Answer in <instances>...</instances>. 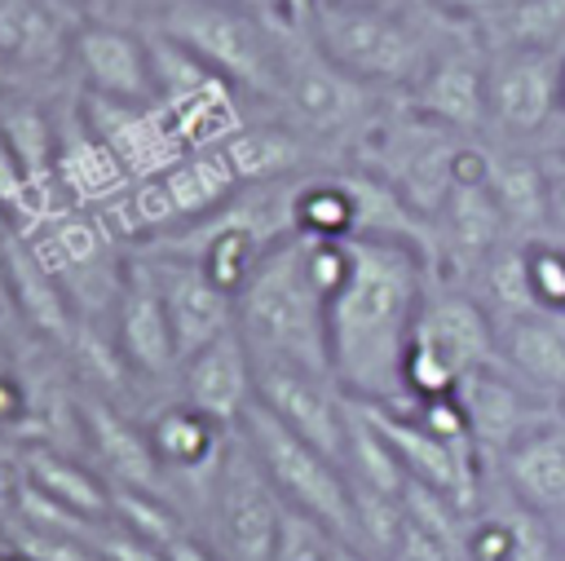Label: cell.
Listing matches in <instances>:
<instances>
[{
  "label": "cell",
  "mask_w": 565,
  "mask_h": 561,
  "mask_svg": "<svg viewBox=\"0 0 565 561\" xmlns=\"http://www.w3.org/2000/svg\"><path fill=\"white\" fill-rule=\"evenodd\" d=\"M349 274L327 300V362L344 398L402 406V362L428 300V252L397 239H344Z\"/></svg>",
  "instance_id": "6da1fadb"
},
{
  "label": "cell",
  "mask_w": 565,
  "mask_h": 561,
  "mask_svg": "<svg viewBox=\"0 0 565 561\" xmlns=\"http://www.w3.org/2000/svg\"><path fill=\"white\" fill-rule=\"evenodd\" d=\"M234 327L252 358L265 362H291L331 375L327 362V300L309 283L305 269V239L287 234L278 239L243 292L234 296Z\"/></svg>",
  "instance_id": "7a4b0ae2"
},
{
  "label": "cell",
  "mask_w": 565,
  "mask_h": 561,
  "mask_svg": "<svg viewBox=\"0 0 565 561\" xmlns=\"http://www.w3.org/2000/svg\"><path fill=\"white\" fill-rule=\"evenodd\" d=\"M282 13H296L313 49L358 80L362 88H415L428 71L437 44L402 18L393 4L366 0H291Z\"/></svg>",
  "instance_id": "3957f363"
},
{
  "label": "cell",
  "mask_w": 565,
  "mask_h": 561,
  "mask_svg": "<svg viewBox=\"0 0 565 561\" xmlns=\"http://www.w3.org/2000/svg\"><path fill=\"white\" fill-rule=\"evenodd\" d=\"M154 31L190 49L234 93L278 102V84H282L278 13H260L225 0H168L154 13Z\"/></svg>",
  "instance_id": "277c9868"
},
{
  "label": "cell",
  "mask_w": 565,
  "mask_h": 561,
  "mask_svg": "<svg viewBox=\"0 0 565 561\" xmlns=\"http://www.w3.org/2000/svg\"><path fill=\"white\" fill-rule=\"evenodd\" d=\"M234 433L247 442V451L256 455L260 473L269 477V486L278 490V499L318 521L331 539H349L353 543V495H349V473L327 459L318 446H309L305 437H296L291 428H282L260 402H252L243 411V420L234 424Z\"/></svg>",
  "instance_id": "5b68a950"
},
{
  "label": "cell",
  "mask_w": 565,
  "mask_h": 561,
  "mask_svg": "<svg viewBox=\"0 0 565 561\" xmlns=\"http://www.w3.org/2000/svg\"><path fill=\"white\" fill-rule=\"evenodd\" d=\"M287 504L260 473L247 442L234 433L207 481V543L221 561H269Z\"/></svg>",
  "instance_id": "8992f818"
},
{
  "label": "cell",
  "mask_w": 565,
  "mask_h": 561,
  "mask_svg": "<svg viewBox=\"0 0 565 561\" xmlns=\"http://www.w3.org/2000/svg\"><path fill=\"white\" fill-rule=\"evenodd\" d=\"M282 22V84H278V106L287 115V128L300 133L305 141H327V137H349L353 128L366 124V93L358 80L335 71L296 13H278Z\"/></svg>",
  "instance_id": "52a82bcc"
},
{
  "label": "cell",
  "mask_w": 565,
  "mask_h": 561,
  "mask_svg": "<svg viewBox=\"0 0 565 561\" xmlns=\"http://www.w3.org/2000/svg\"><path fill=\"white\" fill-rule=\"evenodd\" d=\"M256 362V402L296 437L318 446L327 459L344 468V433H349V398L322 371L291 362Z\"/></svg>",
  "instance_id": "ba28073f"
},
{
  "label": "cell",
  "mask_w": 565,
  "mask_h": 561,
  "mask_svg": "<svg viewBox=\"0 0 565 561\" xmlns=\"http://www.w3.org/2000/svg\"><path fill=\"white\" fill-rule=\"evenodd\" d=\"M66 71L79 80L88 97L106 102H154V71H150V40L124 22L84 18L71 31Z\"/></svg>",
  "instance_id": "9c48e42d"
},
{
  "label": "cell",
  "mask_w": 565,
  "mask_h": 561,
  "mask_svg": "<svg viewBox=\"0 0 565 561\" xmlns=\"http://www.w3.org/2000/svg\"><path fill=\"white\" fill-rule=\"evenodd\" d=\"M561 53L494 44L486 57V119L508 137H530L556 115Z\"/></svg>",
  "instance_id": "30bf717a"
},
{
  "label": "cell",
  "mask_w": 565,
  "mask_h": 561,
  "mask_svg": "<svg viewBox=\"0 0 565 561\" xmlns=\"http://www.w3.org/2000/svg\"><path fill=\"white\" fill-rule=\"evenodd\" d=\"M115 322H110V336L128 362L132 375H146V380H163L172 371H181V353H177V340H172V322H168V309H163V296H159V283L146 265V256H128L124 265V283H119V296H115Z\"/></svg>",
  "instance_id": "8fae6325"
},
{
  "label": "cell",
  "mask_w": 565,
  "mask_h": 561,
  "mask_svg": "<svg viewBox=\"0 0 565 561\" xmlns=\"http://www.w3.org/2000/svg\"><path fill=\"white\" fill-rule=\"evenodd\" d=\"M366 415L375 420V428L388 437V446L397 451L402 468L411 481L446 495L455 508H472L477 504V446L472 442H446L437 433H428L424 424H415L411 415H402L397 406H371L362 402Z\"/></svg>",
  "instance_id": "7c38bea8"
},
{
  "label": "cell",
  "mask_w": 565,
  "mask_h": 561,
  "mask_svg": "<svg viewBox=\"0 0 565 561\" xmlns=\"http://www.w3.org/2000/svg\"><path fill=\"white\" fill-rule=\"evenodd\" d=\"M141 256H146V265L159 283V296H163V309H168L172 340H177L181 358H190L203 345L234 331V296L225 287H216L203 274V265H194L190 256L154 252V247H146Z\"/></svg>",
  "instance_id": "4fadbf2b"
},
{
  "label": "cell",
  "mask_w": 565,
  "mask_h": 561,
  "mask_svg": "<svg viewBox=\"0 0 565 561\" xmlns=\"http://www.w3.org/2000/svg\"><path fill=\"white\" fill-rule=\"evenodd\" d=\"M79 119L102 137V146L124 163V172L132 181L159 177L181 155H190L185 141L177 137L172 119L154 102H106V97H88L84 93Z\"/></svg>",
  "instance_id": "5bb4252c"
},
{
  "label": "cell",
  "mask_w": 565,
  "mask_h": 561,
  "mask_svg": "<svg viewBox=\"0 0 565 561\" xmlns=\"http://www.w3.org/2000/svg\"><path fill=\"white\" fill-rule=\"evenodd\" d=\"M181 402H190L221 428H234L243 420V411L256 402V362L238 327L181 358Z\"/></svg>",
  "instance_id": "9a60e30c"
},
{
  "label": "cell",
  "mask_w": 565,
  "mask_h": 561,
  "mask_svg": "<svg viewBox=\"0 0 565 561\" xmlns=\"http://www.w3.org/2000/svg\"><path fill=\"white\" fill-rule=\"evenodd\" d=\"M79 415V433L88 442V451L97 455V464L110 473V481L119 490H146V495H163L168 499V473L146 437V428H137L110 398H79L75 406Z\"/></svg>",
  "instance_id": "2e32d148"
},
{
  "label": "cell",
  "mask_w": 565,
  "mask_h": 561,
  "mask_svg": "<svg viewBox=\"0 0 565 561\" xmlns=\"http://www.w3.org/2000/svg\"><path fill=\"white\" fill-rule=\"evenodd\" d=\"M419 331L441 349V358L459 371V380H468L477 371H508L503 353H499L494 314L477 296H468L459 287H446V292L428 287V300H424V314H419Z\"/></svg>",
  "instance_id": "e0dca14e"
},
{
  "label": "cell",
  "mask_w": 565,
  "mask_h": 561,
  "mask_svg": "<svg viewBox=\"0 0 565 561\" xmlns=\"http://www.w3.org/2000/svg\"><path fill=\"white\" fill-rule=\"evenodd\" d=\"M411 110L450 133L481 128L486 124V57L463 44L437 49L428 71L411 88Z\"/></svg>",
  "instance_id": "ac0fdd59"
},
{
  "label": "cell",
  "mask_w": 565,
  "mask_h": 561,
  "mask_svg": "<svg viewBox=\"0 0 565 561\" xmlns=\"http://www.w3.org/2000/svg\"><path fill=\"white\" fill-rule=\"evenodd\" d=\"M0 278H4V287H9V296L22 309V318H26L31 331H40L44 340L71 345V336L79 327V314L66 300L62 283L53 278V269L31 247V239L18 234V230L0 234Z\"/></svg>",
  "instance_id": "d6986e66"
},
{
  "label": "cell",
  "mask_w": 565,
  "mask_h": 561,
  "mask_svg": "<svg viewBox=\"0 0 565 561\" xmlns=\"http://www.w3.org/2000/svg\"><path fill=\"white\" fill-rule=\"evenodd\" d=\"M71 9L53 0H0V53L13 75H57L71 57Z\"/></svg>",
  "instance_id": "ffe728a7"
},
{
  "label": "cell",
  "mask_w": 565,
  "mask_h": 561,
  "mask_svg": "<svg viewBox=\"0 0 565 561\" xmlns=\"http://www.w3.org/2000/svg\"><path fill=\"white\" fill-rule=\"evenodd\" d=\"M57 186L79 199L84 208L106 212L115 199H124V190L132 186V177L124 172V163L102 146V137L79 119V110L71 119H57Z\"/></svg>",
  "instance_id": "44dd1931"
},
{
  "label": "cell",
  "mask_w": 565,
  "mask_h": 561,
  "mask_svg": "<svg viewBox=\"0 0 565 561\" xmlns=\"http://www.w3.org/2000/svg\"><path fill=\"white\" fill-rule=\"evenodd\" d=\"M503 367L525 380V389L565 398V314H516L499 322Z\"/></svg>",
  "instance_id": "7402d4cb"
},
{
  "label": "cell",
  "mask_w": 565,
  "mask_h": 561,
  "mask_svg": "<svg viewBox=\"0 0 565 561\" xmlns=\"http://www.w3.org/2000/svg\"><path fill=\"white\" fill-rule=\"evenodd\" d=\"M503 477L525 512L565 517V433L561 428H530L503 451Z\"/></svg>",
  "instance_id": "603a6c76"
},
{
  "label": "cell",
  "mask_w": 565,
  "mask_h": 561,
  "mask_svg": "<svg viewBox=\"0 0 565 561\" xmlns=\"http://www.w3.org/2000/svg\"><path fill=\"white\" fill-rule=\"evenodd\" d=\"M146 437L168 477H190V473L212 477L225 455V428L216 420H207L203 411H194L190 402L159 406L146 424Z\"/></svg>",
  "instance_id": "cb8c5ba5"
},
{
  "label": "cell",
  "mask_w": 565,
  "mask_h": 561,
  "mask_svg": "<svg viewBox=\"0 0 565 561\" xmlns=\"http://www.w3.org/2000/svg\"><path fill=\"white\" fill-rule=\"evenodd\" d=\"M0 137L9 141V150H13V159L22 163L31 190H35V194L44 199V208H49L53 186H57V141H62L57 115H53L44 102L26 97V93H4V97H0ZM49 212H53V208H49Z\"/></svg>",
  "instance_id": "d4e9b609"
},
{
  "label": "cell",
  "mask_w": 565,
  "mask_h": 561,
  "mask_svg": "<svg viewBox=\"0 0 565 561\" xmlns=\"http://www.w3.org/2000/svg\"><path fill=\"white\" fill-rule=\"evenodd\" d=\"M459 398L472 420V442L486 451H508L521 433L539 428L525 384H512V371H477L459 384Z\"/></svg>",
  "instance_id": "484cf974"
},
{
  "label": "cell",
  "mask_w": 565,
  "mask_h": 561,
  "mask_svg": "<svg viewBox=\"0 0 565 561\" xmlns=\"http://www.w3.org/2000/svg\"><path fill=\"white\" fill-rule=\"evenodd\" d=\"M22 486L44 495L49 504L66 508L79 521H110V490L71 455L57 451H26L22 459Z\"/></svg>",
  "instance_id": "4316f807"
},
{
  "label": "cell",
  "mask_w": 565,
  "mask_h": 561,
  "mask_svg": "<svg viewBox=\"0 0 565 561\" xmlns=\"http://www.w3.org/2000/svg\"><path fill=\"white\" fill-rule=\"evenodd\" d=\"M291 234L300 239H353L358 194L349 172H313L291 181Z\"/></svg>",
  "instance_id": "83f0119b"
},
{
  "label": "cell",
  "mask_w": 565,
  "mask_h": 561,
  "mask_svg": "<svg viewBox=\"0 0 565 561\" xmlns=\"http://www.w3.org/2000/svg\"><path fill=\"white\" fill-rule=\"evenodd\" d=\"M486 186L508 221V234L521 230L525 239H534V230L547 225V186L539 159L521 150H486Z\"/></svg>",
  "instance_id": "f1b7e54d"
},
{
  "label": "cell",
  "mask_w": 565,
  "mask_h": 561,
  "mask_svg": "<svg viewBox=\"0 0 565 561\" xmlns=\"http://www.w3.org/2000/svg\"><path fill=\"white\" fill-rule=\"evenodd\" d=\"M221 150L230 155L243 186H265L300 172L305 137L291 128H238L221 141Z\"/></svg>",
  "instance_id": "f546056e"
},
{
  "label": "cell",
  "mask_w": 565,
  "mask_h": 561,
  "mask_svg": "<svg viewBox=\"0 0 565 561\" xmlns=\"http://www.w3.org/2000/svg\"><path fill=\"white\" fill-rule=\"evenodd\" d=\"M344 473H349V481L393 495V499H402V490H406V468H402L397 451L375 428L366 406L353 398H349V433H344Z\"/></svg>",
  "instance_id": "4dcf8cb0"
},
{
  "label": "cell",
  "mask_w": 565,
  "mask_h": 561,
  "mask_svg": "<svg viewBox=\"0 0 565 561\" xmlns=\"http://www.w3.org/2000/svg\"><path fill=\"white\" fill-rule=\"evenodd\" d=\"M490 27H494V44L556 53L565 40V0H503Z\"/></svg>",
  "instance_id": "1f68e13d"
},
{
  "label": "cell",
  "mask_w": 565,
  "mask_h": 561,
  "mask_svg": "<svg viewBox=\"0 0 565 561\" xmlns=\"http://www.w3.org/2000/svg\"><path fill=\"white\" fill-rule=\"evenodd\" d=\"M521 261H525V287L534 309L543 314H565V243L561 239H521Z\"/></svg>",
  "instance_id": "d6a6232c"
},
{
  "label": "cell",
  "mask_w": 565,
  "mask_h": 561,
  "mask_svg": "<svg viewBox=\"0 0 565 561\" xmlns=\"http://www.w3.org/2000/svg\"><path fill=\"white\" fill-rule=\"evenodd\" d=\"M44 216H49L44 199L31 190V181H26L22 163L13 159L9 141L0 137V221H9L18 234H31Z\"/></svg>",
  "instance_id": "836d02e7"
},
{
  "label": "cell",
  "mask_w": 565,
  "mask_h": 561,
  "mask_svg": "<svg viewBox=\"0 0 565 561\" xmlns=\"http://www.w3.org/2000/svg\"><path fill=\"white\" fill-rule=\"evenodd\" d=\"M269 561H331V534L318 521H309V517H300V512L287 508Z\"/></svg>",
  "instance_id": "e575fe53"
},
{
  "label": "cell",
  "mask_w": 565,
  "mask_h": 561,
  "mask_svg": "<svg viewBox=\"0 0 565 561\" xmlns=\"http://www.w3.org/2000/svg\"><path fill=\"white\" fill-rule=\"evenodd\" d=\"M406 512V508H402ZM384 561H463L455 548H446L441 539H433L424 526H415L411 517H402V530H397V539H393V548H388V557Z\"/></svg>",
  "instance_id": "d590c367"
},
{
  "label": "cell",
  "mask_w": 565,
  "mask_h": 561,
  "mask_svg": "<svg viewBox=\"0 0 565 561\" xmlns=\"http://www.w3.org/2000/svg\"><path fill=\"white\" fill-rule=\"evenodd\" d=\"M539 163H543V186H547V225L565 234V146H552Z\"/></svg>",
  "instance_id": "8d00e7d4"
},
{
  "label": "cell",
  "mask_w": 565,
  "mask_h": 561,
  "mask_svg": "<svg viewBox=\"0 0 565 561\" xmlns=\"http://www.w3.org/2000/svg\"><path fill=\"white\" fill-rule=\"evenodd\" d=\"M22 415H26V389H22V380L0 362V428L18 424Z\"/></svg>",
  "instance_id": "74e56055"
},
{
  "label": "cell",
  "mask_w": 565,
  "mask_h": 561,
  "mask_svg": "<svg viewBox=\"0 0 565 561\" xmlns=\"http://www.w3.org/2000/svg\"><path fill=\"white\" fill-rule=\"evenodd\" d=\"M163 552H168V561H221L212 543H203V539H190V534H177V539H172Z\"/></svg>",
  "instance_id": "f35d334b"
},
{
  "label": "cell",
  "mask_w": 565,
  "mask_h": 561,
  "mask_svg": "<svg viewBox=\"0 0 565 561\" xmlns=\"http://www.w3.org/2000/svg\"><path fill=\"white\" fill-rule=\"evenodd\" d=\"M331 561H380V557L358 548V543H349V539H331Z\"/></svg>",
  "instance_id": "ab89813d"
},
{
  "label": "cell",
  "mask_w": 565,
  "mask_h": 561,
  "mask_svg": "<svg viewBox=\"0 0 565 561\" xmlns=\"http://www.w3.org/2000/svg\"><path fill=\"white\" fill-rule=\"evenodd\" d=\"M13 84H18V75H13V66L4 62V53H0V97L4 93H13Z\"/></svg>",
  "instance_id": "60d3db41"
},
{
  "label": "cell",
  "mask_w": 565,
  "mask_h": 561,
  "mask_svg": "<svg viewBox=\"0 0 565 561\" xmlns=\"http://www.w3.org/2000/svg\"><path fill=\"white\" fill-rule=\"evenodd\" d=\"M556 115H565V53H561V71H556Z\"/></svg>",
  "instance_id": "b9f144b4"
},
{
  "label": "cell",
  "mask_w": 565,
  "mask_h": 561,
  "mask_svg": "<svg viewBox=\"0 0 565 561\" xmlns=\"http://www.w3.org/2000/svg\"><path fill=\"white\" fill-rule=\"evenodd\" d=\"M225 4H243V9H260V13H278L274 0H225Z\"/></svg>",
  "instance_id": "7bdbcfd3"
},
{
  "label": "cell",
  "mask_w": 565,
  "mask_h": 561,
  "mask_svg": "<svg viewBox=\"0 0 565 561\" xmlns=\"http://www.w3.org/2000/svg\"><path fill=\"white\" fill-rule=\"evenodd\" d=\"M9 499H18V490L9 495V490H4V477H0V517H4V508H9Z\"/></svg>",
  "instance_id": "ee69618b"
},
{
  "label": "cell",
  "mask_w": 565,
  "mask_h": 561,
  "mask_svg": "<svg viewBox=\"0 0 565 561\" xmlns=\"http://www.w3.org/2000/svg\"><path fill=\"white\" fill-rule=\"evenodd\" d=\"M124 4H150V9H154V13H159V9H163V4H168V0H124Z\"/></svg>",
  "instance_id": "f6af8a7d"
},
{
  "label": "cell",
  "mask_w": 565,
  "mask_h": 561,
  "mask_svg": "<svg viewBox=\"0 0 565 561\" xmlns=\"http://www.w3.org/2000/svg\"><path fill=\"white\" fill-rule=\"evenodd\" d=\"M0 561H22V557H18L13 548H0Z\"/></svg>",
  "instance_id": "bcb514c9"
},
{
  "label": "cell",
  "mask_w": 565,
  "mask_h": 561,
  "mask_svg": "<svg viewBox=\"0 0 565 561\" xmlns=\"http://www.w3.org/2000/svg\"><path fill=\"white\" fill-rule=\"evenodd\" d=\"M57 4H66V9H75V4H84V0H57Z\"/></svg>",
  "instance_id": "7dc6e473"
},
{
  "label": "cell",
  "mask_w": 565,
  "mask_h": 561,
  "mask_svg": "<svg viewBox=\"0 0 565 561\" xmlns=\"http://www.w3.org/2000/svg\"><path fill=\"white\" fill-rule=\"evenodd\" d=\"M287 4H291V0H274V9H278V13H282V9H287Z\"/></svg>",
  "instance_id": "c3c4849f"
},
{
  "label": "cell",
  "mask_w": 565,
  "mask_h": 561,
  "mask_svg": "<svg viewBox=\"0 0 565 561\" xmlns=\"http://www.w3.org/2000/svg\"><path fill=\"white\" fill-rule=\"evenodd\" d=\"M366 4H393L397 9V0H366Z\"/></svg>",
  "instance_id": "681fc988"
},
{
  "label": "cell",
  "mask_w": 565,
  "mask_h": 561,
  "mask_svg": "<svg viewBox=\"0 0 565 561\" xmlns=\"http://www.w3.org/2000/svg\"><path fill=\"white\" fill-rule=\"evenodd\" d=\"M561 243H565V234H561Z\"/></svg>",
  "instance_id": "f907efd6"
},
{
  "label": "cell",
  "mask_w": 565,
  "mask_h": 561,
  "mask_svg": "<svg viewBox=\"0 0 565 561\" xmlns=\"http://www.w3.org/2000/svg\"><path fill=\"white\" fill-rule=\"evenodd\" d=\"M494 4H503V0H494Z\"/></svg>",
  "instance_id": "816d5d0a"
},
{
  "label": "cell",
  "mask_w": 565,
  "mask_h": 561,
  "mask_svg": "<svg viewBox=\"0 0 565 561\" xmlns=\"http://www.w3.org/2000/svg\"><path fill=\"white\" fill-rule=\"evenodd\" d=\"M53 4H57V0H53ZM62 9H66V4H62Z\"/></svg>",
  "instance_id": "f5cc1de1"
}]
</instances>
